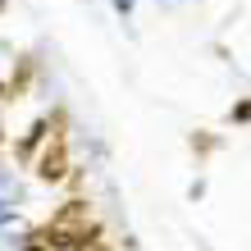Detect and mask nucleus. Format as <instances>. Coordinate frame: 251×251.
<instances>
[{
  "mask_svg": "<svg viewBox=\"0 0 251 251\" xmlns=\"http://www.w3.org/2000/svg\"><path fill=\"white\" fill-rule=\"evenodd\" d=\"M87 251H105V247H100V242H87Z\"/></svg>",
  "mask_w": 251,
  "mask_h": 251,
  "instance_id": "f03ea898",
  "label": "nucleus"
},
{
  "mask_svg": "<svg viewBox=\"0 0 251 251\" xmlns=\"http://www.w3.org/2000/svg\"><path fill=\"white\" fill-rule=\"evenodd\" d=\"M60 128H64V119H55V142L46 146V155L37 160V174H41L46 183L64 178V169H69V165H64V132H60Z\"/></svg>",
  "mask_w": 251,
  "mask_h": 251,
  "instance_id": "f257e3e1",
  "label": "nucleus"
}]
</instances>
